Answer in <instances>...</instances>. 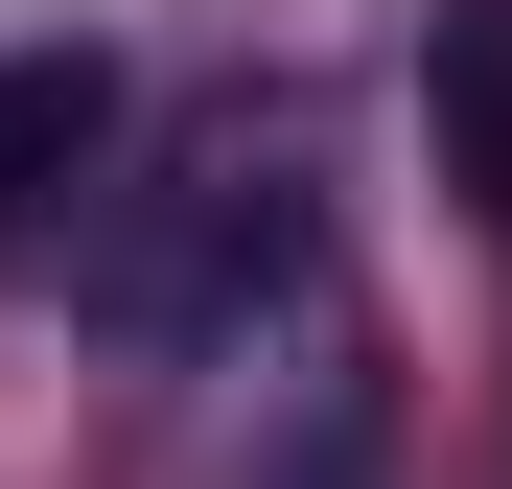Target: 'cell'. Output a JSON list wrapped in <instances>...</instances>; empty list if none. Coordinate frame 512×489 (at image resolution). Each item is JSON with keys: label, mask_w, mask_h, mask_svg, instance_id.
Here are the masks:
<instances>
[{"label": "cell", "mask_w": 512, "mask_h": 489, "mask_svg": "<svg viewBox=\"0 0 512 489\" xmlns=\"http://www.w3.org/2000/svg\"><path fill=\"white\" fill-rule=\"evenodd\" d=\"M303 257H326L303 140H210L163 210H117V233H94V303L140 326V350H233L256 303H303Z\"/></svg>", "instance_id": "6da1fadb"}, {"label": "cell", "mask_w": 512, "mask_h": 489, "mask_svg": "<svg viewBox=\"0 0 512 489\" xmlns=\"http://www.w3.org/2000/svg\"><path fill=\"white\" fill-rule=\"evenodd\" d=\"M94 163H117V70L94 47H0V233H47Z\"/></svg>", "instance_id": "7a4b0ae2"}, {"label": "cell", "mask_w": 512, "mask_h": 489, "mask_svg": "<svg viewBox=\"0 0 512 489\" xmlns=\"http://www.w3.org/2000/svg\"><path fill=\"white\" fill-rule=\"evenodd\" d=\"M443 163H466V187H512V0H466V24H443Z\"/></svg>", "instance_id": "3957f363"}]
</instances>
